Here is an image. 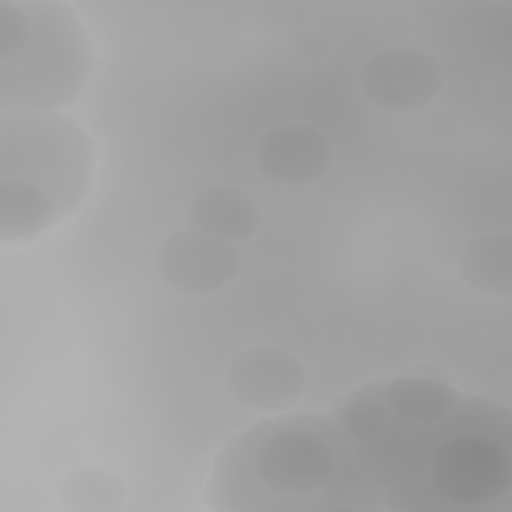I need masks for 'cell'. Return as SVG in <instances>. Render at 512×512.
Wrapping results in <instances>:
<instances>
[{"mask_svg": "<svg viewBox=\"0 0 512 512\" xmlns=\"http://www.w3.org/2000/svg\"><path fill=\"white\" fill-rule=\"evenodd\" d=\"M334 422L382 506L406 512L508 510L512 420L498 402L422 376L344 398Z\"/></svg>", "mask_w": 512, "mask_h": 512, "instance_id": "cell-1", "label": "cell"}, {"mask_svg": "<svg viewBox=\"0 0 512 512\" xmlns=\"http://www.w3.org/2000/svg\"><path fill=\"white\" fill-rule=\"evenodd\" d=\"M208 502L234 512L380 510L382 502L334 420L280 416L238 434L220 452Z\"/></svg>", "mask_w": 512, "mask_h": 512, "instance_id": "cell-2", "label": "cell"}, {"mask_svg": "<svg viewBox=\"0 0 512 512\" xmlns=\"http://www.w3.org/2000/svg\"><path fill=\"white\" fill-rule=\"evenodd\" d=\"M92 148L62 116L16 118L14 144H2L4 236L28 238L66 216L84 196Z\"/></svg>", "mask_w": 512, "mask_h": 512, "instance_id": "cell-3", "label": "cell"}, {"mask_svg": "<svg viewBox=\"0 0 512 512\" xmlns=\"http://www.w3.org/2000/svg\"><path fill=\"white\" fill-rule=\"evenodd\" d=\"M16 34L4 30L2 90L14 86L16 106L58 108L80 92L90 72V46L80 22L62 6L16 4V16H4Z\"/></svg>", "mask_w": 512, "mask_h": 512, "instance_id": "cell-4", "label": "cell"}]
</instances>
